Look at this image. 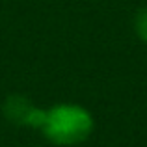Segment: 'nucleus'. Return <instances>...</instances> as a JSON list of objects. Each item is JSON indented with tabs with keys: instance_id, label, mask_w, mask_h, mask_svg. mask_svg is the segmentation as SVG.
Here are the masks:
<instances>
[{
	"instance_id": "f257e3e1",
	"label": "nucleus",
	"mask_w": 147,
	"mask_h": 147,
	"mask_svg": "<svg viewBox=\"0 0 147 147\" xmlns=\"http://www.w3.org/2000/svg\"><path fill=\"white\" fill-rule=\"evenodd\" d=\"M39 129L49 142L69 147L82 144L90 138L93 132V117L78 104H56L49 110H43Z\"/></svg>"
},
{
	"instance_id": "7ed1b4c3",
	"label": "nucleus",
	"mask_w": 147,
	"mask_h": 147,
	"mask_svg": "<svg viewBox=\"0 0 147 147\" xmlns=\"http://www.w3.org/2000/svg\"><path fill=\"white\" fill-rule=\"evenodd\" d=\"M134 32H136L138 39L147 43V6L140 7L136 11V17H134Z\"/></svg>"
},
{
	"instance_id": "f03ea898",
	"label": "nucleus",
	"mask_w": 147,
	"mask_h": 147,
	"mask_svg": "<svg viewBox=\"0 0 147 147\" xmlns=\"http://www.w3.org/2000/svg\"><path fill=\"white\" fill-rule=\"evenodd\" d=\"M4 114L9 121L21 123V125H30L39 129L41 119H43V110L32 106L30 100H26L21 95H13L4 104Z\"/></svg>"
}]
</instances>
